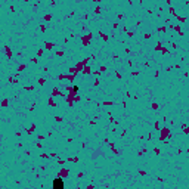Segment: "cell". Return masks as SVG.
<instances>
[{
    "label": "cell",
    "mask_w": 189,
    "mask_h": 189,
    "mask_svg": "<svg viewBox=\"0 0 189 189\" xmlns=\"http://www.w3.org/2000/svg\"><path fill=\"white\" fill-rule=\"evenodd\" d=\"M52 188L53 189H64V180H62V177H55L52 182Z\"/></svg>",
    "instance_id": "6da1fadb"
}]
</instances>
